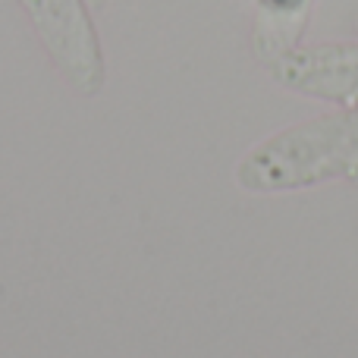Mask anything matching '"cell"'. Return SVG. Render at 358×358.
I'll return each instance as SVG.
<instances>
[{
  "mask_svg": "<svg viewBox=\"0 0 358 358\" xmlns=\"http://www.w3.org/2000/svg\"><path fill=\"white\" fill-rule=\"evenodd\" d=\"M31 13H35L38 25L44 31V41L54 48V54L69 66V73H76V79L85 88L94 85V76L101 79L98 54L94 44L76 41V35H69V29H88V22L82 19L76 0H29Z\"/></svg>",
  "mask_w": 358,
  "mask_h": 358,
  "instance_id": "cell-1",
  "label": "cell"
}]
</instances>
